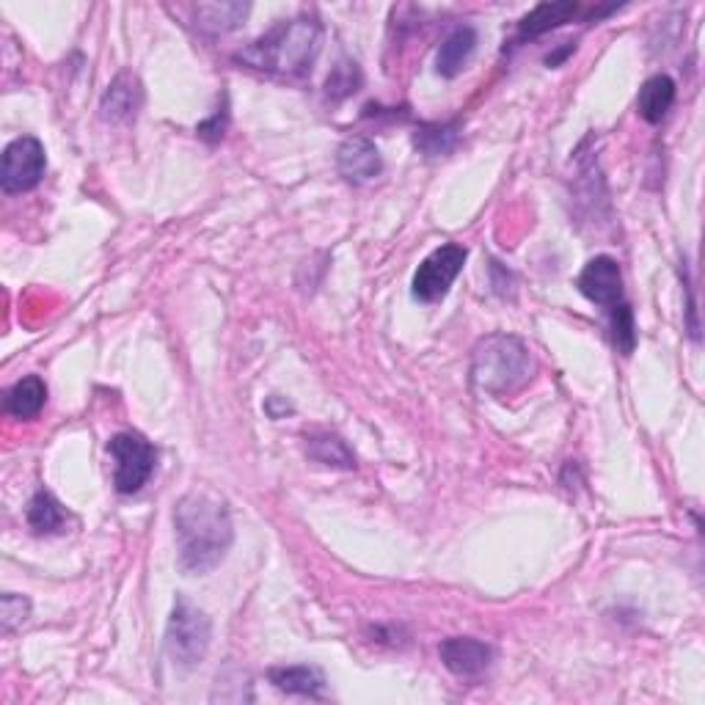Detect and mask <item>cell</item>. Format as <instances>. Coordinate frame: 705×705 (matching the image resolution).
Wrapping results in <instances>:
<instances>
[{
    "mask_svg": "<svg viewBox=\"0 0 705 705\" xmlns=\"http://www.w3.org/2000/svg\"><path fill=\"white\" fill-rule=\"evenodd\" d=\"M174 532L182 571L193 576L210 573L221 566L234 540L227 499L210 488L185 494L174 508Z\"/></svg>",
    "mask_w": 705,
    "mask_h": 705,
    "instance_id": "6da1fadb",
    "label": "cell"
},
{
    "mask_svg": "<svg viewBox=\"0 0 705 705\" xmlns=\"http://www.w3.org/2000/svg\"><path fill=\"white\" fill-rule=\"evenodd\" d=\"M323 47V25L315 17L281 20L259 39L234 53V61L248 70L276 77H306Z\"/></svg>",
    "mask_w": 705,
    "mask_h": 705,
    "instance_id": "7a4b0ae2",
    "label": "cell"
},
{
    "mask_svg": "<svg viewBox=\"0 0 705 705\" xmlns=\"http://www.w3.org/2000/svg\"><path fill=\"white\" fill-rule=\"evenodd\" d=\"M535 375L532 350L510 333H490L474 344L472 353V384L479 391L505 397L530 384Z\"/></svg>",
    "mask_w": 705,
    "mask_h": 705,
    "instance_id": "3957f363",
    "label": "cell"
},
{
    "mask_svg": "<svg viewBox=\"0 0 705 705\" xmlns=\"http://www.w3.org/2000/svg\"><path fill=\"white\" fill-rule=\"evenodd\" d=\"M212 640V623L196 604L177 595L174 609H171L169 625H166V651L171 659L180 667L191 670V667L202 665L210 651Z\"/></svg>",
    "mask_w": 705,
    "mask_h": 705,
    "instance_id": "277c9868",
    "label": "cell"
},
{
    "mask_svg": "<svg viewBox=\"0 0 705 705\" xmlns=\"http://www.w3.org/2000/svg\"><path fill=\"white\" fill-rule=\"evenodd\" d=\"M108 455L113 458V485L124 496L138 494L158 463V449L141 433H117L108 441Z\"/></svg>",
    "mask_w": 705,
    "mask_h": 705,
    "instance_id": "5b68a950",
    "label": "cell"
},
{
    "mask_svg": "<svg viewBox=\"0 0 705 705\" xmlns=\"http://www.w3.org/2000/svg\"><path fill=\"white\" fill-rule=\"evenodd\" d=\"M466 257L469 251L458 243L441 245V248L433 251L430 257H425V263L416 268L414 284H411V292H414L416 301H422V304H438L449 292L452 281L461 276Z\"/></svg>",
    "mask_w": 705,
    "mask_h": 705,
    "instance_id": "8992f818",
    "label": "cell"
},
{
    "mask_svg": "<svg viewBox=\"0 0 705 705\" xmlns=\"http://www.w3.org/2000/svg\"><path fill=\"white\" fill-rule=\"evenodd\" d=\"M47 158L45 146L34 135L14 138L3 149V166H0V187L7 193H28L45 180Z\"/></svg>",
    "mask_w": 705,
    "mask_h": 705,
    "instance_id": "52a82bcc",
    "label": "cell"
},
{
    "mask_svg": "<svg viewBox=\"0 0 705 705\" xmlns=\"http://www.w3.org/2000/svg\"><path fill=\"white\" fill-rule=\"evenodd\" d=\"M576 287L589 304L607 309V315L612 309H618V306L629 304L623 290V274H620L618 259L612 257L589 259L582 274H579Z\"/></svg>",
    "mask_w": 705,
    "mask_h": 705,
    "instance_id": "ba28073f",
    "label": "cell"
},
{
    "mask_svg": "<svg viewBox=\"0 0 705 705\" xmlns=\"http://www.w3.org/2000/svg\"><path fill=\"white\" fill-rule=\"evenodd\" d=\"M337 169L350 185H367L384 171L378 146L367 135H350L337 149Z\"/></svg>",
    "mask_w": 705,
    "mask_h": 705,
    "instance_id": "9c48e42d",
    "label": "cell"
},
{
    "mask_svg": "<svg viewBox=\"0 0 705 705\" xmlns=\"http://www.w3.org/2000/svg\"><path fill=\"white\" fill-rule=\"evenodd\" d=\"M438 656L452 676L474 678L490 667L494 647L485 645L483 640H474V636H449L438 647Z\"/></svg>",
    "mask_w": 705,
    "mask_h": 705,
    "instance_id": "30bf717a",
    "label": "cell"
},
{
    "mask_svg": "<svg viewBox=\"0 0 705 705\" xmlns=\"http://www.w3.org/2000/svg\"><path fill=\"white\" fill-rule=\"evenodd\" d=\"M141 106H144V88H141V81L133 75V72H119L111 81L108 92L102 94V102H99V111H102V119L113 124L133 122L138 117Z\"/></svg>",
    "mask_w": 705,
    "mask_h": 705,
    "instance_id": "8fae6325",
    "label": "cell"
},
{
    "mask_svg": "<svg viewBox=\"0 0 705 705\" xmlns=\"http://www.w3.org/2000/svg\"><path fill=\"white\" fill-rule=\"evenodd\" d=\"M474 47H477V31H474L472 25H458V28L449 31V34L443 36L436 56L438 75L443 77L461 75L463 66H466L469 59H472Z\"/></svg>",
    "mask_w": 705,
    "mask_h": 705,
    "instance_id": "7c38bea8",
    "label": "cell"
},
{
    "mask_svg": "<svg viewBox=\"0 0 705 705\" xmlns=\"http://www.w3.org/2000/svg\"><path fill=\"white\" fill-rule=\"evenodd\" d=\"M47 402V386L39 375L17 380L3 397V411L14 420H36Z\"/></svg>",
    "mask_w": 705,
    "mask_h": 705,
    "instance_id": "4fadbf2b",
    "label": "cell"
},
{
    "mask_svg": "<svg viewBox=\"0 0 705 705\" xmlns=\"http://www.w3.org/2000/svg\"><path fill=\"white\" fill-rule=\"evenodd\" d=\"M676 102V81L670 75H653L642 83L636 97V113L647 124H659Z\"/></svg>",
    "mask_w": 705,
    "mask_h": 705,
    "instance_id": "5bb4252c",
    "label": "cell"
},
{
    "mask_svg": "<svg viewBox=\"0 0 705 705\" xmlns=\"http://www.w3.org/2000/svg\"><path fill=\"white\" fill-rule=\"evenodd\" d=\"M576 14H579V3H573V0L540 3V7L532 9V12L519 23V39H537V36L548 34V31L571 23Z\"/></svg>",
    "mask_w": 705,
    "mask_h": 705,
    "instance_id": "9a60e30c",
    "label": "cell"
},
{
    "mask_svg": "<svg viewBox=\"0 0 705 705\" xmlns=\"http://www.w3.org/2000/svg\"><path fill=\"white\" fill-rule=\"evenodd\" d=\"M270 683L284 694H301V697L320 700L326 694V678L320 670L306 665L297 667H274L268 672Z\"/></svg>",
    "mask_w": 705,
    "mask_h": 705,
    "instance_id": "2e32d148",
    "label": "cell"
},
{
    "mask_svg": "<svg viewBox=\"0 0 705 705\" xmlns=\"http://www.w3.org/2000/svg\"><path fill=\"white\" fill-rule=\"evenodd\" d=\"M306 455H309L312 461L323 463V466L342 469V472L356 469L353 449H350L348 441H344L342 436H337V433H312V436H306Z\"/></svg>",
    "mask_w": 705,
    "mask_h": 705,
    "instance_id": "e0dca14e",
    "label": "cell"
},
{
    "mask_svg": "<svg viewBox=\"0 0 705 705\" xmlns=\"http://www.w3.org/2000/svg\"><path fill=\"white\" fill-rule=\"evenodd\" d=\"M25 519H28L31 530H34L36 535H59L66 526L64 508H61V501L56 499L50 490H36L34 499L28 501Z\"/></svg>",
    "mask_w": 705,
    "mask_h": 705,
    "instance_id": "ac0fdd59",
    "label": "cell"
},
{
    "mask_svg": "<svg viewBox=\"0 0 705 705\" xmlns=\"http://www.w3.org/2000/svg\"><path fill=\"white\" fill-rule=\"evenodd\" d=\"M248 14V3H198L196 25L210 34H227L234 31Z\"/></svg>",
    "mask_w": 705,
    "mask_h": 705,
    "instance_id": "d6986e66",
    "label": "cell"
},
{
    "mask_svg": "<svg viewBox=\"0 0 705 705\" xmlns=\"http://www.w3.org/2000/svg\"><path fill=\"white\" fill-rule=\"evenodd\" d=\"M458 130L461 127L455 122L420 124L414 133V146L427 158H441V155H449L458 146V135H461Z\"/></svg>",
    "mask_w": 705,
    "mask_h": 705,
    "instance_id": "ffe728a7",
    "label": "cell"
},
{
    "mask_svg": "<svg viewBox=\"0 0 705 705\" xmlns=\"http://www.w3.org/2000/svg\"><path fill=\"white\" fill-rule=\"evenodd\" d=\"M609 331H612V342L615 348H618V353L631 356L636 348V323H634V312H631L629 304L609 312Z\"/></svg>",
    "mask_w": 705,
    "mask_h": 705,
    "instance_id": "44dd1931",
    "label": "cell"
},
{
    "mask_svg": "<svg viewBox=\"0 0 705 705\" xmlns=\"http://www.w3.org/2000/svg\"><path fill=\"white\" fill-rule=\"evenodd\" d=\"M358 86H362V70H358V64H353V61H339L331 75H328L326 92L331 99H344L353 92H358Z\"/></svg>",
    "mask_w": 705,
    "mask_h": 705,
    "instance_id": "7402d4cb",
    "label": "cell"
},
{
    "mask_svg": "<svg viewBox=\"0 0 705 705\" xmlns=\"http://www.w3.org/2000/svg\"><path fill=\"white\" fill-rule=\"evenodd\" d=\"M31 615V600L25 595L7 593L3 595V607H0V625H3V634H12L14 629L28 620Z\"/></svg>",
    "mask_w": 705,
    "mask_h": 705,
    "instance_id": "603a6c76",
    "label": "cell"
},
{
    "mask_svg": "<svg viewBox=\"0 0 705 705\" xmlns=\"http://www.w3.org/2000/svg\"><path fill=\"white\" fill-rule=\"evenodd\" d=\"M227 122H229V113H227V102H223V108H218V111L212 113V119H207V122L198 124L196 133L202 135V138H207L216 144V141H221L223 130H227Z\"/></svg>",
    "mask_w": 705,
    "mask_h": 705,
    "instance_id": "cb8c5ba5",
    "label": "cell"
},
{
    "mask_svg": "<svg viewBox=\"0 0 705 705\" xmlns=\"http://www.w3.org/2000/svg\"><path fill=\"white\" fill-rule=\"evenodd\" d=\"M265 411H268L274 420H281L284 414H292V405L290 402L281 400V397H268V402H265Z\"/></svg>",
    "mask_w": 705,
    "mask_h": 705,
    "instance_id": "d4e9b609",
    "label": "cell"
}]
</instances>
